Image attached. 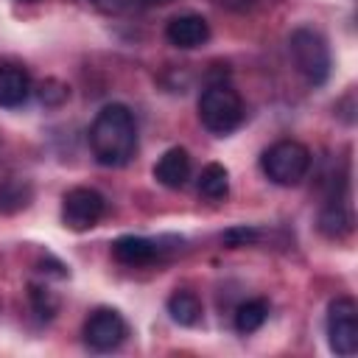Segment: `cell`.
<instances>
[{"label": "cell", "instance_id": "obj_9", "mask_svg": "<svg viewBox=\"0 0 358 358\" xmlns=\"http://www.w3.org/2000/svg\"><path fill=\"white\" fill-rule=\"evenodd\" d=\"M154 179L162 185V187H171V190H179L187 185L190 179V154L179 145L168 148L157 165H154Z\"/></svg>", "mask_w": 358, "mask_h": 358}, {"label": "cell", "instance_id": "obj_10", "mask_svg": "<svg viewBox=\"0 0 358 358\" xmlns=\"http://www.w3.org/2000/svg\"><path fill=\"white\" fill-rule=\"evenodd\" d=\"M162 246L157 241L148 238H137V235H123L112 243V257L123 266H148L159 257Z\"/></svg>", "mask_w": 358, "mask_h": 358}, {"label": "cell", "instance_id": "obj_17", "mask_svg": "<svg viewBox=\"0 0 358 358\" xmlns=\"http://www.w3.org/2000/svg\"><path fill=\"white\" fill-rule=\"evenodd\" d=\"M28 296H31V305H34V310H36L42 319H50V316L56 313V308H59V299H56V294H53L50 288H42V285H31V288H28Z\"/></svg>", "mask_w": 358, "mask_h": 358}, {"label": "cell", "instance_id": "obj_14", "mask_svg": "<svg viewBox=\"0 0 358 358\" xmlns=\"http://www.w3.org/2000/svg\"><path fill=\"white\" fill-rule=\"evenodd\" d=\"M199 193L204 199H210V201L227 199V193H229V173H227V168L218 165V162L204 165L201 176H199Z\"/></svg>", "mask_w": 358, "mask_h": 358}, {"label": "cell", "instance_id": "obj_16", "mask_svg": "<svg viewBox=\"0 0 358 358\" xmlns=\"http://www.w3.org/2000/svg\"><path fill=\"white\" fill-rule=\"evenodd\" d=\"M31 201V185L22 179H6L0 185V213H17L28 207Z\"/></svg>", "mask_w": 358, "mask_h": 358}, {"label": "cell", "instance_id": "obj_11", "mask_svg": "<svg viewBox=\"0 0 358 358\" xmlns=\"http://www.w3.org/2000/svg\"><path fill=\"white\" fill-rule=\"evenodd\" d=\"M31 95V78L17 64H0V106L17 109Z\"/></svg>", "mask_w": 358, "mask_h": 358}, {"label": "cell", "instance_id": "obj_6", "mask_svg": "<svg viewBox=\"0 0 358 358\" xmlns=\"http://www.w3.org/2000/svg\"><path fill=\"white\" fill-rule=\"evenodd\" d=\"M106 213V199L92 187H73L62 199V221L73 232L92 229Z\"/></svg>", "mask_w": 358, "mask_h": 358}, {"label": "cell", "instance_id": "obj_12", "mask_svg": "<svg viewBox=\"0 0 358 358\" xmlns=\"http://www.w3.org/2000/svg\"><path fill=\"white\" fill-rule=\"evenodd\" d=\"M319 229L327 235V238H344L350 229H352V213L344 207V201L338 199H330V204L322 210L319 215Z\"/></svg>", "mask_w": 358, "mask_h": 358}, {"label": "cell", "instance_id": "obj_1", "mask_svg": "<svg viewBox=\"0 0 358 358\" xmlns=\"http://www.w3.org/2000/svg\"><path fill=\"white\" fill-rule=\"evenodd\" d=\"M90 148L106 168H120L137 154V123L129 106L106 103L90 126Z\"/></svg>", "mask_w": 358, "mask_h": 358}, {"label": "cell", "instance_id": "obj_4", "mask_svg": "<svg viewBox=\"0 0 358 358\" xmlns=\"http://www.w3.org/2000/svg\"><path fill=\"white\" fill-rule=\"evenodd\" d=\"M288 53L296 70L305 76L308 84H324L330 76V48L327 39L313 28H296L288 36Z\"/></svg>", "mask_w": 358, "mask_h": 358}, {"label": "cell", "instance_id": "obj_3", "mask_svg": "<svg viewBox=\"0 0 358 358\" xmlns=\"http://www.w3.org/2000/svg\"><path fill=\"white\" fill-rule=\"evenodd\" d=\"M260 168L274 185L294 187L310 171V151L296 140H277L274 145H268L263 151Z\"/></svg>", "mask_w": 358, "mask_h": 358}, {"label": "cell", "instance_id": "obj_7", "mask_svg": "<svg viewBox=\"0 0 358 358\" xmlns=\"http://www.w3.org/2000/svg\"><path fill=\"white\" fill-rule=\"evenodd\" d=\"M126 336H129V324H126V319L115 308H98L84 322V341L95 352L117 350Z\"/></svg>", "mask_w": 358, "mask_h": 358}, {"label": "cell", "instance_id": "obj_18", "mask_svg": "<svg viewBox=\"0 0 358 358\" xmlns=\"http://www.w3.org/2000/svg\"><path fill=\"white\" fill-rule=\"evenodd\" d=\"M67 95H70V90H67L62 81H56V78H48V81L39 84V101H42L45 106H59Z\"/></svg>", "mask_w": 358, "mask_h": 358}, {"label": "cell", "instance_id": "obj_19", "mask_svg": "<svg viewBox=\"0 0 358 358\" xmlns=\"http://www.w3.org/2000/svg\"><path fill=\"white\" fill-rule=\"evenodd\" d=\"M257 229L255 227H229L224 235H221V241L229 246V249H238V246H249V243H255L257 241Z\"/></svg>", "mask_w": 358, "mask_h": 358}, {"label": "cell", "instance_id": "obj_15", "mask_svg": "<svg viewBox=\"0 0 358 358\" xmlns=\"http://www.w3.org/2000/svg\"><path fill=\"white\" fill-rule=\"evenodd\" d=\"M268 319V302L266 299H246L235 310V330L238 333H255Z\"/></svg>", "mask_w": 358, "mask_h": 358}, {"label": "cell", "instance_id": "obj_8", "mask_svg": "<svg viewBox=\"0 0 358 358\" xmlns=\"http://www.w3.org/2000/svg\"><path fill=\"white\" fill-rule=\"evenodd\" d=\"M165 39L179 48V50H193V48H201L207 39H210V22L201 17V14H176L168 20L165 25Z\"/></svg>", "mask_w": 358, "mask_h": 358}, {"label": "cell", "instance_id": "obj_20", "mask_svg": "<svg viewBox=\"0 0 358 358\" xmlns=\"http://www.w3.org/2000/svg\"><path fill=\"white\" fill-rule=\"evenodd\" d=\"M215 3H221V6H227V8H232V11H243V8L252 6V0H215Z\"/></svg>", "mask_w": 358, "mask_h": 358}, {"label": "cell", "instance_id": "obj_2", "mask_svg": "<svg viewBox=\"0 0 358 358\" xmlns=\"http://www.w3.org/2000/svg\"><path fill=\"white\" fill-rule=\"evenodd\" d=\"M199 120L207 131L224 137L243 123V101L227 84H210L199 98Z\"/></svg>", "mask_w": 358, "mask_h": 358}, {"label": "cell", "instance_id": "obj_13", "mask_svg": "<svg viewBox=\"0 0 358 358\" xmlns=\"http://www.w3.org/2000/svg\"><path fill=\"white\" fill-rule=\"evenodd\" d=\"M168 313H171L173 322L185 324V327H193L201 319V302L193 291H173L168 296Z\"/></svg>", "mask_w": 358, "mask_h": 358}, {"label": "cell", "instance_id": "obj_21", "mask_svg": "<svg viewBox=\"0 0 358 358\" xmlns=\"http://www.w3.org/2000/svg\"><path fill=\"white\" fill-rule=\"evenodd\" d=\"M145 3H157L159 6V3H171V0H145Z\"/></svg>", "mask_w": 358, "mask_h": 358}, {"label": "cell", "instance_id": "obj_5", "mask_svg": "<svg viewBox=\"0 0 358 358\" xmlns=\"http://www.w3.org/2000/svg\"><path fill=\"white\" fill-rule=\"evenodd\" d=\"M327 344L336 355L358 352V305L352 296H338L327 308Z\"/></svg>", "mask_w": 358, "mask_h": 358}]
</instances>
